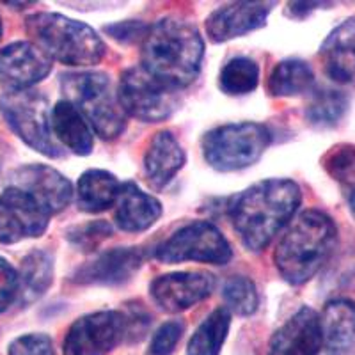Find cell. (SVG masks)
<instances>
[{"label": "cell", "instance_id": "obj_1", "mask_svg": "<svg viewBox=\"0 0 355 355\" xmlns=\"http://www.w3.org/2000/svg\"><path fill=\"white\" fill-rule=\"evenodd\" d=\"M302 202L293 180H265L231 199L227 215L234 231L249 250L259 252L286 226Z\"/></svg>", "mask_w": 355, "mask_h": 355}, {"label": "cell", "instance_id": "obj_38", "mask_svg": "<svg viewBox=\"0 0 355 355\" xmlns=\"http://www.w3.org/2000/svg\"><path fill=\"white\" fill-rule=\"evenodd\" d=\"M2 33H4V27H2V20H0V37H2Z\"/></svg>", "mask_w": 355, "mask_h": 355}, {"label": "cell", "instance_id": "obj_2", "mask_svg": "<svg viewBox=\"0 0 355 355\" xmlns=\"http://www.w3.org/2000/svg\"><path fill=\"white\" fill-rule=\"evenodd\" d=\"M205 41L198 27L182 18H162L142 37V66L171 89L187 87L201 71Z\"/></svg>", "mask_w": 355, "mask_h": 355}, {"label": "cell", "instance_id": "obj_24", "mask_svg": "<svg viewBox=\"0 0 355 355\" xmlns=\"http://www.w3.org/2000/svg\"><path fill=\"white\" fill-rule=\"evenodd\" d=\"M53 281V261L43 250H34L21 261L18 274V295L21 302L31 304L43 297Z\"/></svg>", "mask_w": 355, "mask_h": 355}, {"label": "cell", "instance_id": "obj_33", "mask_svg": "<svg viewBox=\"0 0 355 355\" xmlns=\"http://www.w3.org/2000/svg\"><path fill=\"white\" fill-rule=\"evenodd\" d=\"M9 355H53V343L46 334H25L9 345Z\"/></svg>", "mask_w": 355, "mask_h": 355}, {"label": "cell", "instance_id": "obj_22", "mask_svg": "<svg viewBox=\"0 0 355 355\" xmlns=\"http://www.w3.org/2000/svg\"><path fill=\"white\" fill-rule=\"evenodd\" d=\"M121 183L103 169L85 171L77 185V205L85 214H100L116 205Z\"/></svg>", "mask_w": 355, "mask_h": 355}, {"label": "cell", "instance_id": "obj_27", "mask_svg": "<svg viewBox=\"0 0 355 355\" xmlns=\"http://www.w3.org/2000/svg\"><path fill=\"white\" fill-rule=\"evenodd\" d=\"M348 96L336 89H318L306 107V119L315 126L331 128L343 119L348 110Z\"/></svg>", "mask_w": 355, "mask_h": 355}, {"label": "cell", "instance_id": "obj_26", "mask_svg": "<svg viewBox=\"0 0 355 355\" xmlns=\"http://www.w3.org/2000/svg\"><path fill=\"white\" fill-rule=\"evenodd\" d=\"M231 313L227 307H218L198 327L190 338L187 355H218L230 332Z\"/></svg>", "mask_w": 355, "mask_h": 355}, {"label": "cell", "instance_id": "obj_11", "mask_svg": "<svg viewBox=\"0 0 355 355\" xmlns=\"http://www.w3.org/2000/svg\"><path fill=\"white\" fill-rule=\"evenodd\" d=\"M50 217L33 196L9 185L0 194V243L37 239L49 227Z\"/></svg>", "mask_w": 355, "mask_h": 355}, {"label": "cell", "instance_id": "obj_36", "mask_svg": "<svg viewBox=\"0 0 355 355\" xmlns=\"http://www.w3.org/2000/svg\"><path fill=\"white\" fill-rule=\"evenodd\" d=\"M318 6H325V4H320V2H295V4H290V8L293 15H297V17H304L306 12L313 11V9L318 8Z\"/></svg>", "mask_w": 355, "mask_h": 355}, {"label": "cell", "instance_id": "obj_6", "mask_svg": "<svg viewBox=\"0 0 355 355\" xmlns=\"http://www.w3.org/2000/svg\"><path fill=\"white\" fill-rule=\"evenodd\" d=\"M0 112L9 128L37 153L49 158L62 157L50 123L49 101L31 89H11L0 96Z\"/></svg>", "mask_w": 355, "mask_h": 355}, {"label": "cell", "instance_id": "obj_4", "mask_svg": "<svg viewBox=\"0 0 355 355\" xmlns=\"http://www.w3.org/2000/svg\"><path fill=\"white\" fill-rule=\"evenodd\" d=\"M28 36L50 59L68 66H94L105 55V43L84 21L57 12H36L25 20Z\"/></svg>", "mask_w": 355, "mask_h": 355}, {"label": "cell", "instance_id": "obj_13", "mask_svg": "<svg viewBox=\"0 0 355 355\" xmlns=\"http://www.w3.org/2000/svg\"><path fill=\"white\" fill-rule=\"evenodd\" d=\"M215 288V277L206 272H178L160 275L151 283L155 304L167 313H180L208 299Z\"/></svg>", "mask_w": 355, "mask_h": 355}, {"label": "cell", "instance_id": "obj_8", "mask_svg": "<svg viewBox=\"0 0 355 355\" xmlns=\"http://www.w3.org/2000/svg\"><path fill=\"white\" fill-rule=\"evenodd\" d=\"M117 100L125 114L144 123L164 121L178 107L176 91L142 68H130L119 78Z\"/></svg>", "mask_w": 355, "mask_h": 355}, {"label": "cell", "instance_id": "obj_35", "mask_svg": "<svg viewBox=\"0 0 355 355\" xmlns=\"http://www.w3.org/2000/svg\"><path fill=\"white\" fill-rule=\"evenodd\" d=\"M146 31L148 27L141 24H135V21H125V24H117V25H110L107 27V33L112 34V37L119 41H133L139 40V37L146 36Z\"/></svg>", "mask_w": 355, "mask_h": 355}, {"label": "cell", "instance_id": "obj_25", "mask_svg": "<svg viewBox=\"0 0 355 355\" xmlns=\"http://www.w3.org/2000/svg\"><path fill=\"white\" fill-rule=\"evenodd\" d=\"M315 84V73L306 61L288 59L272 69L268 78V93L272 96H299L311 91Z\"/></svg>", "mask_w": 355, "mask_h": 355}, {"label": "cell", "instance_id": "obj_14", "mask_svg": "<svg viewBox=\"0 0 355 355\" xmlns=\"http://www.w3.org/2000/svg\"><path fill=\"white\" fill-rule=\"evenodd\" d=\"M144 254L137 247H116L85 263L73 274V283L116 286L132 279L142 266Z\"/></svg>", "mask_w": 355, "mask_h": 355}, {"label": "cell", "instance_id": "obj_16", "mask_svg": "<svg viewBox=\"0 0 355 355\" xmlns=\"http://www.w3.org/2000/svg\"><path fill=\"white\" fill-rule=\"evenodd\" d=\"M272 6L265 2H234L218 8L206 18V33L214 43L249 34L266 24Z\"/></svg>", "mask_w": 355, "mask_h": 355}, {"label": "cell", "instance_id": "obj_30", "mask_svg": "<svg viewBox=\"0 0 355 355\" xmlns=\"http://www.w3.org/2000/svg\"><path fill=\"white\" fill-rule=\"evenodd\" d=\"M323 167L345 189L350 187L355 182V146H334L323 158Z\"/></svg>", "mask_w": 355, "mask_h": 355}, {"label": "cell", "instance_id": "obj_9", "mask_svg": "<svg viewBox=\"0 0 355 355\" xmlns=\"http://www.w3.org/2000/svg\"><path fill=\"white\" fill-rule=\"evenodd\" d=\"M231 245L226 236L210 222H192L178 230L155 250V258L162 263L201 261L226 265L231 259Z\"/></svg>", "mask_w": 355, "mask_h": 355}, {"label": "cell", "instance_id": "obj_31", "mask_svg": "<svg viewBox=\"0 0 355 355\" xmlns=\"http://www.w3.org/2000/svg\"><path fill=\"white\" fill-rule=\"evenodd\" d=\"M112 236V226L105 220H96L85 226L69 231L68 239L73 245L80 247L82 250H93L100 245L103 240Z\"/></svg>", "mask_w": 355, "mask_h": 355}, {"label": "cell", "instance_id": "obj_12", "mask_svg": "<svg viewBox=\"0 0 355 355\" xmlns=\"http://www.w3.org/2000/svg\"><path fill=\"white\" fill-rule=\"evenodd\" d=\"M9 185L33 196L50 215L61 214L73 199V187L68 178L43 164L17 169L9 178Z\"/></svg>", "mask_w": 355, "mask_h": 355}, {"label": "cell", "instance_id": "obj_29", "mask_svg": "<svg viewBox=\"0 0 355 355\" xmlns=\"http://www.w3.org/2000/svg\"><path fill=\"white\" fill-rule=\"evenodd\" d=\"M222 297L226 300L230 313L233 311L239 316H250L258 309L259 297L256 284L243 275H234L227 279L222 290Z\"/></svg>", "mask_w": 355, "mask_h": 355}, {"label": "cell", "instance_id": "obj_3", "mask_svg": "<svg viewBox=\"0 0 355 355\" xmlns=\"http://www.w3.org/2000/svg\"><path fill=\"white\" fill-rule=\"evenodd\" d=\"M338 240L332 217L322 210H306L291 222L274 252L277 272L293 286L306 284L331 258Z\"/></svg>", "mask_w": 355, "mask_h": 355}, {"label": "cell", "instance_id": "obj_32", "mask_svg": "<svg viewBox=\"0 0 355 355\" xmlns=\"http://www.w3.org/2000/svg\"><path fill=\"white\" fill-rule=\"evenodd\" d=\"M185 325L180 320H173V322L164 323L157 332H155L153 339L150 343V350L148 355H171L176 348L178 341L182 339Z\"/></svg>", "mask_w": 355, "mask_h": 355}, {"label": "cell", "instance_id": "obj_17", "mask_svg": "<svg viewBox=\"0 0 355 355\" xmlns=\"http://www.w3.org/2000/svg\"><path fill=\"white\" fill-rule=\"evenodd\" d=\"M52 62L37 44L17 41L0 50V77L11 82L15 89H28L49 75Z\"/></svg>", "mask_w": 355, "mask_h": 355}, {"label": "cell", "instance_id": "obj_23", "mask_svg": "<svg viewBox=\"0 0 355 355\" xmlns=\"http://www.w3.org/2000/svg\"><path fill=\"white\" fill-rule=\"evenodd\" d=\"M323 345L331 350H347L355 341V302L334 299L325 304L320 316Z\"/></svg>", "mask_w": 355, "mask_h": 355}, {"label": "cell", "instance_id": "obj_34", "mask_svg": "<svg viewBox=\"0 0 355 355\" xmlns=\"http://www.w3.org/2000/svg\"><path fill=\"white\" fill-rule=\"evenodd\" d=\"M18 297V274L17 270L0 258V313H4Z\"/></svg>", "mask_w": 355, "mask_h": 355}, {"label": "cell", "instance_id": "obj_20", "mask_svg": "<svg viewBox=\"0 0 355 355\" xmlns=\"http://www.w3.org/2000/svg\"><path fill=\"white\" fill-rule=\"evenodd\" d=\"M162 205L151 194H146L135 183H123L116 201V224L126 233L150 230L160 218Z\"/></svg>", "mask_w": 355, "mask_h": 355}, {"label": "cell", "instance_id": "obj_15", "mask_svg": "<svg viewBox=\"0 0 355 355\" xmlns=\"http://www.w3.org/2000/svg\"><path fill=\"white\" fill-rule=\"evenodd\" d=\"M322 347L320 316L306 306L275 332L266 355H320Z\"/></svg>", "mask_w": 355, "mask_h": 355}, {"label": "cell", "instance_id": "obj_19", "mask_svg": "<svg viewBox=\"0 0 355 355\" xmlns=\"http://www.w3.org/2000/svg\"><path fill=\"white\" fill-rule=\"evenodd\" d=\"M323 69L339 84L355 78V17L332 31L320 49Z\"/></svg>", "mask_w": 355, "mask_h": 355}, {"label": "cell", "instance_id": "obj_5", "mask_svg": "<svg viewBox=\"0 0 355 355\" xmlns=\"http://www.w3.org/2000/svg\"><path fill=\"white\" fill-rule=\"evenodd\" d=\"M61 85L66 101L84 116L85 121L91 123L101 139L109 141L125 132L126 114L105 73H68L62 77Z\"/></svg>", "mask_w": 355, "mask_h": 355}, {"label": "cell", "instance_id": "obj_10", "mask_svg": "<svg viewBox=\"0 0 355 355\" xmlns=\"http://www.w3.org/2000/svg\"><path fill=\"white\" fill-rule=\"evenodd\" d=\"M128 318L119 311H98L73 323L66 332L64 355H109L121 343Z\"/></svg>", "mask_w": 355, "mask_h": 355}, {"label": "cell", "instance_id": "obj_21", "mask_svg": "<svg viewBox=\"0 0 355 355\" xmlns=\"http://www.w3.org/2000/svg\"><path fill=\"white\" fill-rule=\"evenodd\" d=\"M50 123L55 141L66 146L71 153L85 157L93 151V132L84 116L69 101H57L50 112Z\"/></svg>", "mask_w": 355, "mask_h": 355}, {"label": "cell", "instance_id": "obj_7", "mask_svg": "<svg viewBox=\"0 0 355 355\" xmlns=\"http://www.w3.org/2000/svg\"><path fill=\"white\" fill-rule=\"evenodd\" d=\"M272 141L268 128L258 123H233L210 130L202 139V155L214 169L230 173L252 166Z\"/></svg>", "mask_w": 355, "mask_h": 355}, {"label": "cell", "instance_id": "obj_18", "mask_svg": "<svg viewBox=\"0 0 355 355\" xmlns=\"http://www.w3.org/2000/svg\"><path fill=\"white\" fill-rule=\"evenodd\" d=\"M185 164V151L169 130H162L151 139L144 155V173L153 189H164Z\"/></svg>", "mask_w": 355, "mask_h": 355}, {"label": "cell", "instance_id": "obj_28", "mask_svg": "<svg viewBox=\"0 0 355 355\" xmlns=\"http://www.w3.org/2000/svg\"><path fill=\"white\" fill-rule=\"evenodd\" d=\"M259 68L249 57H234L220 71L218 85L226 94L239 96L258 87Z\"/></svg>", "mask_w": 355, "mask_h": 355}, {"label": "cell", "instance_id": "obj_37", "mask_svg": "<svg viewBox=\"0 0 355 355\" xmlns=\"http://www.w3.org/2000/svg\"><path fill=\"white\" fill-rule=\"evenodd\" d=\"M347 196H348V205H350L352 214L355 215V182L350 187H347Z\"/></svg>", "mask_w": 355, "mask_h": 355}]
</instances>
